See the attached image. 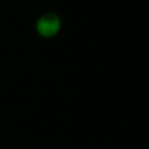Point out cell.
Segmentation results:
<instances>
[{"mask_svg": "<svg viewBox=\"0 0 149 149\" xmlns=\"http://www.w3.org/2000/svg\"><path fill=\"white\" fill-rule=\"evenodd\" d=\"M36 29L40 35L44 37H52L61 29V20L54 13L43 14L36 23Z\"/></svg>", "mask_w": 149, "mask_h": 149, "instance_id": "1", "label": "cell"}]
</instances>
